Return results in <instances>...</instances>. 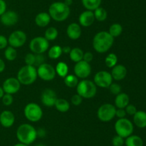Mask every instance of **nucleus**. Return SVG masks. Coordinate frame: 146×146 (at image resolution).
<instances>
[{
	"label": "nucleus",
	"mask_w": 146,
	"mask_h": 146,
	"mask_svg": "<svg viewBox=\"0 0 146 146\" xmlns=\"http://www.w3.org/2000/svg\"><path fill=\"white\" fill-rule=\"evenodd\" d=\"M114 38L106 31L97 33L93 39V47L98 53H106L112 47Z\"/></svg>",
	"instance_id": "nucleus-1"
},
{
	"label": "nucleus",
	"mask_w": 146,
	"mask_h": 146,
	"mask_svg": "<svg viewBox=\"0 0 146 146\" xmlns=\"http://www.w3.org/2000/svg\"><path fill=\"white\" fill-rule=\"evenodd\" d=\"M16 135L19 143H24L27 145L34 143L38 137L36 129L28 123H24L19 126Z\"/></svg>",
	"instance_id": "nucleus-2"
},
{
	"label": "nucleus",
	"mask_w": 146,
	"mask_h": 146,
	"mask_svg": "<svg viewBox=\"0 0 146 146\" xmlns=\"http://www.w3.org/2000/svg\"><path fill=\"white\" fill-rule=\"evenodd\" d=\"M48 14L51 19L56 21H64L69 17L71 10L70 7L61 1L52 3L48 8Z\"/></svg>",
	"instance_id": "nucleus-3"
},
{
	"label": "nucleus",
	"mask_w": 146,
	"mask_h": 146,
	"mask_svg": "<svg viewBox=\"0 0 146 146\" xmlns=\"http://www.w3.org/2000/svg\"><path fill=\"white\" fill-rule=\"evenodd\" d=\"M37 77V69L34 66L25 64L19 70L17 78L21 84L30 85L36 80Z\"/></svg>",
	"instance_id": "nucleus-4"
},
{
	"label": "nucleus",
	"mask_w": 146,
	"mask_h": 146,
	"mask_svg": "<svg viewBox=\"0 0 146 146\" xmlns=\"http://www.w3.org/2000/svg\"><path fill=\"white\" fill-rule=\"evenodd\" d=\"M77 94L84 99H90L95 97L97 93V86L93 81L84 79L78 82L76 86Z\"/></svg>",
	"instance_id": "nucleus-5"
},
{
	"label": "nucleus",
	"mask_w": 146,
	"mask_h": 146,
	"mask_svg": "<svg viewBox=\"0 0 146 146\" xmlns=\"http://www.w3.org/2000/svg\"><path fill=\"white\" fill-rule=\"evenodd\" d=\"M114 128H115L116 134L123 138H126L128 136L131 135L134 130L132 122L125 117L118 119L115 122Z\"/></svg>",
	"instance_id": "nucleus-6"
},
{
	"label": "nucleus",
	"mask_w": 146,
	"mask_h": 146,
	"mask_svg": "<svg viewBox=\"0 0 146 146\" xmlns=\"http://www.w3.org/2000/svg\"><path fill=\"white\" fill-rule=\"evenodd\" d=\"M24 114L29 121L36 123L42 118L43 110L36 103L29 102L24 107Z\"/></svg>",
	"instance_id": "nucleus-7"
},
{
	"label": "nucleus",
	"mask_w": 146,
	"mask_h": 146,
	"mask_svg": "<svg viewBox=\"0 0 146 146\" xmlns=\"http://www.w3.org/2000/svg\"><path fill=\"white\" fill-rule=\"evenodd\" d=\"M116 107L110 103H106L100 106L97 111V117L102 122H109L115 117Z\"/></svg>",
	"instance_id": "nucleus-8"
},
{
	"label": "nucleus",
	"mask_w": 146,
	"mask_h": 146,
	"mask_svg": "<svg viewBox=\"0 0 146 146\" xmlns=\"http://www.w3.org/2000/svg\"><path fill=\"white\" fill-rule=\"evenodd\" d=\"M29 49L34 54H44L49 49V42L44 37H36L30 42Z\"/></svg>",
	"instance_id": "nucleus-9"
},
{
	"label": "nucleus",
	"mask_w": 146,
	"mask_h": 146,
	"mask_svg": "<svg viewBox=\"0 0 146 146\" xmlns=\"http://www.w3.org/2000/svg\"><path fill=\"white\" fill-rule=\"evenodd\" d=\"M37 74L40 79L44 81H51L56 77L55 67L48 63H44L37 68Z\"/></svg>",
	"instance_id": "nucleus-10"
},
{
	"label": "nucleus",
	"mask_w": 146,
	"mask_h": 146,
	"mask_svg": "<svg viewBox=\"0 0 146 146\" xmlns=\"http://www.w3.org/2000/svg\"><path fill=\"white\" fill-rule=\"evenodd\" d=\"M8 44L14 48H19L24 45L27 40V36L21 30H16L11 32L8 38Z\"/></svg>",
	"instance_id": "nucleus-11"
},
{
	"label": "nucleus",
	"mask_w": 146,
	"mask_h": 146,
	"mask_svg": "<svg viewBox=\"0 0 146 146\" xmlns=\"http://www.w3.org/2000/svg\"><path fill=\"white\" fill-rule=\"evenodd\" d=\"M94 82L99 87L108 88V87L113 83V77L111 73L105 70H102L98 72L95 74Z\"/></svg>",
	"instance_id": "nucleus-12"
},
{
	"label": "nucleus",
	"mask_w": 146,
	"mask_h": 146,
	"mask_svg": "<svg viewBox=\"0 0 146 146\" xmlns=\"http://www.w3.org/2000/svg\"><path fill=\"white\" fill-rule=\"evenodd\" d=\"M74 74L78 78L86 79L91 74V67L90 63L86 62L84 60L76 63L74 68Z\"/></svg>",
	"instance_id": "nucleus-13"
},
{
	"label": "nucleus",
	"mask_w": 146,
	"mask_h": 146,
	"mask_svg": "<svg viewBox=\"0 0 146 146\" xmlns=\"http://www.w3.org/2000/svg\"><path fill=\"white\" fill-rule=\"evenodd\" d=\"M21 83L17 77H9L4 81L2 84V88L4 93L14 94L18 92L21 88Z\"/></svg>",
	"instance_id": "nucleus-14"
},
{
	"label": "nucleus",
	"mask_w": 146,
	"mask_h": 146,
	"mask_svg": "<svg viewBox=\"0 0 146 146\" xmlns=\"http://www.w3.org/2000/svg\"><path fill=\"white\" fill-rule=\"evenodd\" d=\"M19 15L16 11L12 10L6 11L0 17V21L1 24L6 27L14 26L18 22Z\"/></svg>",
	"instance_id": "nucleus-15"
},
{
	"label": "nucleus",
	"mask_w": 146,
	"mask_h": 146,
	"mask_svg": "<svg viewBox=\"0 0 146 146\" xmlns=\"http://www.w3.org/2000/svg\"><path fill=\"white\" fill-rule=\"evenodd\" d=\"M57 100L56 93L51 89H46L41 93V100L43 104L46 107H53Z\"/></svg>",
	"instance_id": "nucleus-16"
},
{
	"label": "nucleus",
	"mask_w": 146,
	"mask_h": 146,
	"mask_svg": "<svg viewBox=\"0 0 146 146\" xmlns=\"http://www.w3.org/2000/svg\"><path fill=\"white\" fill-rule=\"evenodd\" d=\"M15 123V115L10 110H4L0 113V125L9 128Z\"/></svg>",
	"instance_id": "nucleus-17"
},
{
	"label": "nucleus",
	"mask_w": 146,
	"mask_h": 146,
	"mask_svg": "<svg viewBox=\"0 0 146 146\" xmlns=\"http://www.w3.org/2000/svg\"><path fill=\"white\" fill-rule=\"evenodd\" d=\"M94 21H95V17H94V11L90 10H86L83 11L78 17L80 26L84 27H88L92 25Z\"/></svg>",
	"instance_id": "nucleus-18"
},
{
	"label": "nucleus",
	"mask_w": 146,
	"mask_h": 146,
	"mask_svg": "<svg viewBox=\"0 0 146 146\" xmlns=\"http://www.w3.org/2000/svg\"><path fill=\"white\" fill-rule=\"evenodd\" d=\"M111 74L113 77V80H115L116 81H121L126 77L127 69L123 64H116L112 68Z\"/></svg>",
	"instance_id": "nucleus-19"
},
{
	"label": "nucleus",
	"mask_w": 146,
	"mask_h": 146,
	"mask_svg": "<svg viewBox=\"0 0 146 146\" xmlns=\"http://www.w3.org/2000/svg\"><path fill=\"white\" fill-rule=\"evenodd\" d=\"M81 32H82V31H81V26L78 23H71L67 27V35L72 40H78L81 37Z\"/></svg>",
	"instance_id": "nucleus-20"
},
{
	"label": "nucleus",
	"mask_w": 146,
	"mask_h": 146,
	"mask_svg": "<svg viewBox=\"0 0 146 146\" xmlns=\"http://www.w3.org/2000/svg\"><path fill=\"white\" fill-rule=\"evenodd\" d=\"M51 17L47 12H40L36 16L35 23L38 27H45L49 24L51 21Z\"/></svg>",
	"instance_id": "nucleus-21"
},
{
	"label": "nucleus",
	"mask_w": 146,
	"mask_h": 146,
	"mask_svg": "<svg viewBox=\"0 0 146 146\" xmlns=\"http://www.w3.org/2000/svg\"><path fill=\"white\" fill-rule=\"evenodd\" d=\"M130 98L128 94L124 92H121L117 94L115 98V106L116 108H123L125 107L129 104Z\"/></svg>",
	"instance_id": "nucleus-22"
},
{
	"label": "nucleus",
	"mask_w": 146,
	"mask_h": 146,
	"mask_svg": "<svg viewBox=\"0 0 146 146\" xmlns=\"http://www.w3.org/2000/svg\"><path fill=\"white\" fill-rule=\"evenodd\" d=\"M133 123L140 128L146 127V113L143 110H139L133 115Z\"/></svg>",
	"instance_id": "nucleus-23"
},
{
	"label": "nucleus",
	"mask_w": 146,
	"mask_h": 146,
	"mask_svg": "<svg viewBox=\"0 0 146 146\" xmlns=\"http://www.w3.org/2000/svg\"><path fill=\"white\" fill-rule=\"evenodd\" d=\"M125 146H143V140L140 136L131 135L125 138Z\"/></svg>",
	"instance_id": "nucleus-24"
},
{
	"label": "nucleus",
	"mask_w": 146,
	"mask_h": 146,
	"mask_svg": "<svg viewBox=\"0 0 146 146\" xmlns=\"http://www.w3.org/2000/svg\"><path fill=\"white\" fill-rule=\"evenodd\" d=\"M84 51L81 48L78 47H74L71 49V52H69V57L71 61L74 62L75 63L83 60L84 57Z\"/></svg>",
	"instance_id": "nucleus-25"
},
{
	"label": "nucleus",
	"mask_w": 146,
	"mask_h": 146,
	"mask_svg": "<svg viewBox=\"0 0 146 146\" xmlns=\"http://www.w3.org/2000/svg\"><path fill=\"white\" fill-rule=\"evenodd\" d=\"M54 107L60 113H66L70 109V103L64 98H57Z\"/></svg>",
	"instance_id": "nucleus-26"
},
{
	"label": "nucleus",
	"mask_w": 146,
	"mask_h": 146,
	"mask_svg": "<svg viewBox=\"0 0 146 146\" xmlns=\"http://www.w3.org/2000/svg\"><path fill=\"white\" fill-rule=\"evenodd\" d=\"M56 73L58 74L59 77H64L68 74V64L64 62H59L57 63L56 66L55 67Z\"/></svg>",
	"instance_id": "nucleus-27"
},
{
	"label": "nucleus",
	"mask_w": 146,
	"mask_h": 146,
	"mask_svg": "<svg viewBox=\"0 0 146 146\" xmlns=\"http://www.w3.org/2000/svg\"><path fill=\"white\" fill-rule=\"evenodd\" d=\"M81 1L86 10L94 11L96 9L101 7L102 0H81Z\"/></svg>",
	"instance_id": "nucleus-28"
},
{
	"label": "nucleus",
	"mask_w": 146,
	"mask_h": 146,
	"mask_svg": "<svg viewBox=\"0 0 146 146\" xmlns=\"http://www.w3.org/2000/svg\"><path fill=\"white\" fill-rule=\"evenodd\" d=\"M62 47L59 45H54L48 50V56L52 60H57L62 54Z\"/></svg>",
	"instance_id": "nucleus-29"
},
{
	"label": "nucleus",
	"mask_w": 146,
	"mask_h": 146,
	"mask_svg": "<svg viewBox=\"0 0 146 146\" xmlns=\"http://www.w3.org/2000/svg\"><path fill=\"white\" fill-rule=\"evenodd\" d=\"M95 19L98 21H104L108 17V12L103 7H98L94 11Z\"/></svg>",
	"instance_id": "nucleus-30"
},
{
	"label": "nucleus",
	"mask_w": 146,
	"mask_h": 146,
	"mask_svg": "<svg viewBox=\"0 0 146 146\" xmlns=\"http://www.w3.org/2000/svg\"><path fill=\"white\" fill-rule=\"evenodd\" d=\"M4 54V57L7 60H8V61H14L17 57V50L14 47L9 46V47H7L5 48Z\"/></svg>",
	"instance_id": "nucleus-31"
},
{
	"label": "nucleus",
	"mask_w": 146,
	"mask_h": 146,
	"mask_svg": "<svg viewBox=\"0 0 146 146\" xmlns=\"http://www.w3.org/2000/svg\"><path fill=\"white\" fill-rule=\"evenodd\" d=\"M123 32V27L121 24L118 23H115L111 25L108 30V33L112 36L113 38L118 37V36L121 35Z\"/></svg>",
	"instance_id": "nucleus-32"
},
{
	"label": "nucleus",
	"mask_w": 146,
	"mask_h": 146,
	"mask_svg": "<svg viewBox=\"0 0 146 146\" xmlns=\"http://www.w3.org/2000/svg\"><path fill=\"white\" fill-rule=\"evenodd\" d=\"M58 30L57 29H56L55 27H50L46 29V30L45 31V33H44V37L49 41H54L58 37Z\"/></svg>",
	"instance_id": "nucleus-33"
},
{
	"label": "nucleus",
	"mask_w": 146,
	"mask_h": 146,
	"mask_svg": "<svg viewBox=\"0 0 146 146\" xmlns=\"http://www.w3.org/2000/svg\"><path fill=\"white\" fill-rule=\"evenodd\" d=\"M78 78L75 74H68L64 77V83L68 87H76L78 83Z\"/></svg>",
	"instance_id": "nucleus-34"
},
{
	"label": "nucleus",
	"mask_w": 146,
	"mask_h": 146,
	"mask_svg": "<svg viewBox=\"0 0 146 146\" xmlns=\"http://www.w3.org/2000/svg\"><path fill=\"white\" fill-rule=\"evenodd\" d=\"M118 62V57L114 53H110L106 56L105 59L106 65L109 68H113Z\"/></svg>",
	"instance_id": "nucleus-35"
},
{
	"label": "nucleus",
	"mask_w": 146,
	"mask_h": 146,
	"mask_svg": "<svg viewBox=\"0 0 146 146\" xmlns=\"http://www.w3.org/2000/svg\"><path fill=\"white\" fill-rule=\"evenodd\" d=\"M1 102H2L3 104L5 106H9L11 105V104L14 102V97H13L12 94H4V96L1 98Z\"/></svg>",
	"instance_id": "nucleus-36"
},
{
	"label": "nucleus",
	"mask_w": 146,
	"mask_h": 146,
	"mask_svg": "<svg viewBox=\"0 0 146 146\" xmlns=\"http://www.w3.org/2000/svg\"><path fill=\"white\" fill-rule=\"evenodd\" d=\"M108 88H109L110 92L113 94H115V95H117L121 92V87L117 83H112L108 87Z\"/></svg>",
	"instance_id": "nucleus-37"
},
{
	"label": "nucleus",
	"mask_w": 146,
	"mask_h": 146,
	"mask_svg": "<svg viewBox=\"0 0 146 146\" xmlns=\"http://www.w3.org/2000/svg\"><path fill=\"white\" fill-rule=\"evenodd\" d=\"M124 144H125V140H124L123 137H121L118 135L113 137L112 145L113 146H123Z\"/></svg>",
	"instance_id": "nucleus-38"
},
{
	"label": "nucleus",
	"mask_w": 146,
	"mask_h": 146,
	"mask_svg": "<svg viewBox=\"0 0 146 146\" xmlns=\"http://www.w3.org/2000/svg\"><path fill=\"white\" fill-rule=\"evenodd\" d=\"M24 61L27 65L34 66L35 63V54L34 53H29L25 56Z\"/></svg>",
	"instance_id": "nucleus-39"
},
{
	"label": "nucleus",
	"mask_w": 146,
	"mask_h": 146,
	"mask_svg": "<svg viewBox=\"0 0 146 146\" xmlns=\"http://www.w3.org/2000/svg\"><path fill=\"white\" fill-rule=\"evenodd\" d=\"M45 57L43 54H35V63H34V67L40 66L41 64L45 63Z\"/></svg>",
	"instance_id": "nucleus-40"
},
{
	"label": "nucleus",
	"mask_w": 146,
	"mask_h": 146,
	"mask_svg": "<svg viewBox=\"0 0 146 146\" xmlns=\"http://www.w3.org/2000/svg\"><path fill=\"white\" fill-rule=\"evenodd\" d=\"M83 97L80 96L78 94H75L72 96L71 99V102L74 105L78 106L82 103L83 102Z\"/></svg>",
	"instance_id": "nucleus-41"
},
{
	"label": "nucleus",
	"mask_w": 146,
	"mask_h": 146,
	"mask_svg": "<svg viewBox=\"0 0 146 146\" xmlns=\"http://www.w3.org/2000/svg\"><path fill=\"white\" fill-rule=\"evenodd\" d=\"M125 113L126 114L129 115H133V116L135 114L138 110H137L136 107L133 104H128L126 107H125Z\"/></svg>",
	"instance_id": "nucleus-42"
},
{
	"label": "nucleus",
	"mask_w": 146,
	"mask_h": 146,
	"mask_svg": "<svg viewBox=\"0 0 146 146\" xmlns=\"http://www.w3.org/2000/svg\"><path fill=\"white\" fill-rule=\"evenodd\" d=\"M8 44V39L5 36L0 34V50L5 49Z\"/></svg>",
	"instance_id": "nucleus-43"
},
{
	"label": "nucleus",
	"mask_w": 146,
	"mask_h": 146,
	"mask_svg": "<svg viewBox=\"0 0 146 146\" xmlns=\"http://www.w3.org/2000/svg\"><path fill=\"white\" fill-rule=\"evenodd\" d=\"M94 60V54L91 52H86L84 54V57H83V60H84L86 62L90 63L92 62Z\"/></svg>",
	"instance_id": "nucleus-44"
},
{
	"label": "nucleus",
	"mask_w": 146,
	"mask_h": 146,
	"mask_svg": "<svg viewBox=\"0 0 146 146\" xmlns=\"http://www.w3.org/2000/svg\"><path fill=\"white\" fill-rule=\"evenodd\" d=\"M126 115L127 114L126 113H125V109L116 108V111H115V116H116L118 119L124 118Z\"/></svg>",
	"instance_id": "nucleus-45"
},
{
	"label": "nucleus",
	"mask_w": 146,
	"mask_h": 146,
	"mask_svg": "<svg viewBox=\"0 0 146 146\" xmlns=\"http://www.w3.org/2000/svg\"><path fill=\"white\" fill-rule=\"evenodd\" d=\"M7 11V3L4 0H0V17Z\"/></svg>",
	"instance_id": "nucleus-46"
},
{
	"label": "nucleus",
	"mask_w": 146,
	"mask_h": 146,
	"mask_svg": "<svg viewBox=\"0 0 146 146\" xmlns=\"http://www.w3.org/2000/svg\"><path fill=\"white\" fill-rule=\"evenodd\" d=\"M36 131H37V136H38V137H43L45 136L46 132L44 128H38V130H36Z\"/></svg>",
	"instance_id": "nucleus-47"
},
{
	"label": "nucleus",
	"mask_w": 146,
	"mask_h": 146,
	"mask_svg": "<svg viewBox=\"0 0 146 146\" xmlns=\"http://www.w3.org/2000/svg\"><path fill=\"white\" fill-rule=\"evenodd\" d=\"M5 67H6L5 62H4V61L2 60V59L0 58V73L3 72L4 71Z\"/></svg>",
	"instance_id": "nucleus-48"
},
{
	"label": "nucleus",
	"mask_w": 146,
	"mask_h": 146,
	"mask_svg": "<svg viewBox=\"0 0 146 146\" xmlns=\"http://www.w3.org/2000/svg\"><path fill=\"white\" fill-rule=\"evenodd\" d=\"M71 50V48L70 47H64L62 48L63 53H66V54H69Z\"/></svg>",
	"instance_id": "nucleus-49"
},
{
	"label": "nucleus",
	"mask_w": 146,
	"mask_h": 146,
	"mask_svg": "<svg viewBox=\"0 0 146 146\" xmlns=\"http://www.w3.org/2000/svg\"><path fill=\"white\" fill-rule=\"evenodd\" d=\"M64 3L66 5H67L68 7H70V6L73 4V0H64Z\"/></svg>",
	"instance_id": "nucleus-50"
},
{
	"label": "nucleus",
	"mask_w": 146,
	"mask_h": 146,
	"mask_svg": "<svg viewBox=\"0 0 146 146\" xmlns=\"http://www.w3.org/2000/svg\"><path fill=\"white\" fill-rule=\"evenodd\" d=\"M4 94H5V93H4V90H3L2 87H0V99L2 98V97L4 96Z\"/></svg>",
	"instance_id": "nucleus-51"
},
{
	"label": "nucleus",
	"mask_w": 146,
	"mask_h": 146,
	"mask_svg": "<svg viewBox=\"0 0 146 146\" xmlns=\"http://www.w3.org/2000/svg\"><path fill=\"white\" fill-rule=\"evenodd\" d=\"M13 146H28V145H27L24 144V143H17V144H15L14 145H13Z\"/></svg>",
	"instance_id": "nucleus-52"
},
{
	"label": "nucleus",
	"mask_w": 146,
	"mask_h": 146,
	"mask_svg": "<svg viewBox=\"0 0 146 146\" xmlns=\"http://www.w3.org/2000/svg\"><path fill=\"white\" fill-rule=\"evenodd\" d=\"M35 146H46V145H44V144H38Z\"/></svg>",
	"instance_id": "nucleus-53"
},
{
	"label": "nucleus",
	"mask_w": 146,
	"mask_h": 146,
	"mask_svg": "<svg viewBox=\"0 0 146 146\" xmlns=\"http://www.w3.org/2000/svg\"><path fill=\"white\" fill-rule=\"evenodd\" d=\"M56 146H60V145H56Z\"/></svg>",
	"instance_id": "nucleus-54"
}]
</instances>
